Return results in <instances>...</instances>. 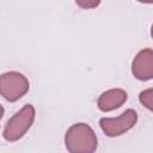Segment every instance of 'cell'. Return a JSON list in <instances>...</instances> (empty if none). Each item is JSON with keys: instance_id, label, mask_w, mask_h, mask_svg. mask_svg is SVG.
<instances>
[{"instance_id": "obj_1", "label": "cell", "mask_w": 153, "mask_h": 153, "mask_svg": "<svg viewBox=\"0 0 153 153\" xmlns=\"http://www.w3.org/2000/svg\"><path fill=\"white\" fill-rule=\"evenodd\" d=\"M65 142L72 153H92L97 148V136L85 123L73 124L66 133Z\"/></svg>"}, {"instance_id": "obj_2", "label": "cell", "mask_w": 153, "mask_h": 153, "mask_svg": "<svg viewBox=\"0 0 153 153\" xmlns=\"http://www.w3.org/2000/svg\"><path fill=\"white\" fill-rule=\"evenodd\" d=\"M35 120V108L31 104L24 105L13 115L4 128V137L7 141H17L30 129Z\"/></svg>"}, {"instance_id": "obj_3", "label": "cell", "mask_w": 153, "mask_h": 153, "mask_svg": "<svg viewBox=\"0 0 153 153\" xmlns=\"http://www.w3.org/2000/svg\"><path fill=\"white\" fill-rule=\"evenodd\" d=\"M29 80L18 72L4 73L0 78V93L8 102L20 99L29 91Z\"/></svg>"}, {"instance_id": "obj_4", "label": "cell", "mask_w": 153, "mask_h": 153, "mask_svg": "<svg viewBox=\"0 0 153 153\" xmlns=\"http://www.w3.org/2000/svg\"><path fill=\"white\" fill-rule=\"evenodd\" d=\"M137 121V115L133 109L126 110L116 118H102L99 121L102 130L108 136H120L131 129Z\"/></svg>"}, {"instance_id": "obj_5", "label": "cell", "mask_w": 153, "mask_h": 153, "mask_svg": "<svg viewBox=\"0 0 153 153\" xmlns=\"http://www.w3.org/2000/svg\"><path fill=\"white\" fill-rule=\"evenodd\" d=\"M131 72L139 80L146 81L153 79V50L149 48L142 49L134 57Z\"/></svg>"}, {"instance_id": "obj_6", "label": "cell", "mask_w": 153, "mask_h": 153, "mask_svg": "<svg viewBox=\"0 0 153 153\" xmlns=\"http://www.w3.org/2000/svg\"><path fill=\"white\" fill-rule=\"evenodd\" d=\"M127 100V92L121 88H112L103 92L97 102L98 108L102 111H111L120 108Z\"/></svg>"}, {"instance_id": "obj_7", "label": "cell", "mask_w": 153, "mask_h": 153, "mask_svg": "<svg viewBox=\"0 0 153 153\" xmlns=\"http://www.w3.org/2000/svg\"><path fill=\"white\" fill-rule=\"evenodd\" d=\"M139 100L145 108L153 111V88H148V90L142 91L139 96Z\"/></svg>"}, {"instance_id": "obj_8", "label": "cell", "mask_w": 153, "mask_h": 153, "mask_svg": "<svg viewBox=\"0 0 153 153\" xmlns=\"http://www.w3.org/2000/svg\"><path fill=\"white\" fill-rule=\"evenodd\" d=\"M76 5L80 6L81 8L88 10V8H94L100 4V0H75Z\"/></svg>"}, {"instance_id": "obj_9", "label": "cell", "mask_w": 153, "mask_h": 153, "mask_svg": "<svg viewBox=\"0 0 153 153\" xmlns=\"http://www.w3.org/2000/svg\"><path fill=\"white\" fill-rule=\"evenodd\" d=\"M140 2H143V4H153V0H137Z\"/></svg>"}, {"instance_id": "obj_10", "label": "cell", "mask_w": 153, "mask_h": 153, "mask_svg": "<svg viewBox=\"0 0 153 153\" xmlns=\"http://www.w3.org/2000/svg\"><path fill=\"white\" fill-rule=\"evenodd\" d=\"M151 35H152V38H153V25H152V29H151Z\"/></svg>"}]
</instances>
